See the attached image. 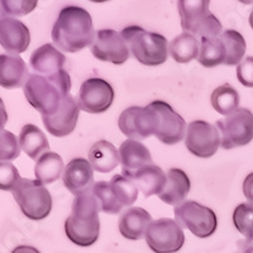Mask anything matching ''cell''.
Instances as JSON below:
<instances>
[{"mask_svg":"<svg viewBox=\"0 0 253 253\" xmlns=\"http://www.w3.org/2000/svg\"><path fill=\"white\" fill-rule=\"evenodd\" d=\"M91 53L95 58L113 65H123L130 56L124 38L113 29H100L96 32L91 44Z\"/></svg>","mask_w":253,"mask_h":253,"instance_id":"obj_14","label":"cell"},{"mask_svg":"<svg viewBox=\"0 0 253 253\" xmlns=\"http://www.w3.org/2000/svg\"><path fill=\"white\" fill-rule=\"evenodd\" d=\"M37 4V0H1V5L6 15L12 17L29 14L33 9H36Z\"/></svg>","mask_w":253,"mask_h":253,"instance_id":"obj_36","label":"cell"},{"mask_svg":"<svg viewBox=\"0 0 253 253\" xmlns=\"http://www.w3.org/2000/svg\"><path fill=\"white\" fill-rule=\"evenodd\" d=\"M92 193L98 200L100 211L107 214H118L122 211V208L115 202L109 189V182L98 181L92 185Z\"/></svg>","mask_w":253,"mask_h":253,"instance_id":"obj_33","label":"cell"},{"mask_svg":"<svg viewBox=\"0 0 253 253\" xmlns=\"http://www.w3.org/2000/svg\"><path fill=\"white\" fill-rule=\"evenodd\" d=\"M200 42L196 37L186 32L173 38L169 44V53L177 63H187L198 58Z\"/></svg>","mask_w":253,"mask_h":253,"instance_id":"obj_27","label":"cell"},{"mask_svg":"<svg viewBox=\"0 0 253 253\" xmlns=\"http://www.w3.org/2000/svg\"><path fill=\"white\" fill-rule=\"evenodd\" d=\"M129 180H132L137 185V187L141 190L146 198H150V196L158 195L161 193L166 184L167 176L161 167L152 164L137 171Z\"/></svg>","mask_w":253,"mask_h":253,"instance_id":"obj_23","label":"cell"},{"mask_svg":"<svg viewBox=\"0 0 253 253\" xmlns=\"http://www.w3.org/2000/svg\"><path fill=\"white\" fill-rule=\"evenodd\" d=\"M233 223L239 233L246 239L253 238V205L248 203L239 204L234 209Z\"/></svg>","mask_w":253,"mask_h":253,"instance_id":"obj_32","label":"cell"},{"mask_svg":"<svg viewBox=\"0 0 253 253\" xmlns=\"http://www.w3.org/2000/svg\"><path fill=\"white\" fill-rule=\"evenodd\" d=\"M31 43V33L23 22L12 17L0 22V44L12 55H19L27 51Z\"/></svg>","mask_w":253,"mask_h":253,"instance_id":"obj_16","label":"cell"},{"mask_svg":"<svg viewBox=\"0 0 253 253\" xmlns=\"http://www.w3.org/2000/svg\"><path fill=\"white\" fill-rule=\"evenodd\" d=\"M221 144L218 128L205 121H194L187 126L185 134V146L194 156L210 158Z\"/></svg>","mask_w":253,"mask_h":253,"instance_id":"obj_11","label":"cell"},{"mask_svg":"<svg viewBox=\"0 0 253 253\" xmlns=\"http://www.w3.org/2000/svg\"><path fill=\"white\" fill-rule=\"evenodd\" d=\"M239 253H253V238L245 239L238 243Z\"/></svg>","mask_w":253,"mask_h":253,"instance_id":"obj_39","label":"cell"},{"mask_svg":"<svg viewBox=\"0 0 253 253\" xmlns=\"http://www.w3.org/2000/svg\"><path fill=\"white\" fill-rule=\"evenodd\" d=\"M63 160L58 153L46 152L41 156L36 162L35 175L36 180L42 185H48L55 182L62 176Z\"/></svg>","mask_w":253,"mask_h":253,"instance_id":"obj_26","label":"cell"},{"mask_svg":"<svg viewBox=\"0 0 253 253\" xmlns=\"http://www.w3.org/2000/svg\"><path fill=\"white\" fill-rule=\"evenodd\" d=\"M100 207L92 193V186L76 194L72 203V213L65 221V232L72 243L90 247L98 241L100 233Z\"/></svg>","mask_w":253,"mask_h":253,"instance_id":"obj_2","label":"cell"},{"mask_svg":"<svg viewBox=\"0 0 253 253\" xmlns=\"http://www.w3.org/2000/svg\"><path fill=\"white\" fill-rule=\"evenodd\" d=\"M155 110L157 117V128H156V137L158 141L167 146L178 143L185 138L186 134V122L181 115L172 109L170 104L166 101L156 100L150 104Z\"/></svg>","mask_w":253,"mask_h":253,"instance_id":"obj_12","label":"cell"},{"mask_svg":"<svg viewBox=\"0 0 253 253\" xmlns=\"http://www.w3.org/2000/svg\"><path fill=\"white\" fill-rule=\"evenodd\" d=\"M209 0H180L177 8L184 32L196 38L219 37L223 33L220 20L209 10Z\"/></svg>","mask_w":253,"mask_h":253,"instance_id":"obj_5","label":"cell"},{"mask_svg":"<svg viewBox=\"0 0 253 253\" xmlns=\"http://www.w3.org/2000/svg\"><path fill=\"white\" fill-rule=\"evenodd\" d=\"M12 193L18 207L27 218L32 220H42L51 213V194L37 180L20 178Z\"/></svg>","mask_w":253,"mask_h":253,"instance_id":"obj_6","label":"cell"},{"mask_svg":"<svg viewBox=\"0 0 253 253\" xmlns=\"http://www.w3.org/2000/svg\"><path fill=\"white\" fill-rule=\"evenodd\" d=\"M175 220L181 228H186L198 238H208L215 233L218 218L210 208L189 200L175 208Z\"/></svg>","mask_w":253,"mask_h":253,"instance_id":"obj_7","label":"cell"},{"mask_svg":"<svg viewBox=\"0 0 253 253\" xmlns=\"http://www.w3.org/2000/svg\"><path fill=\"white\" fill-rule=\"evenodd\" d=\"M12 253H41L40 251L36 247H32V246H18L14 250L12 251Z\"/></svg>","mask_w":253,"mask_h":253,"instance_id":"obj_41","label":"cell"},{"mask_svg":"<svg viewBox=\"0 0 253 253\" xmlns=\"http://www.w3.org/2000/svg\"><path fill=\"white\" fill-rule=\"evenodd\" d=\"M211 105L220 115H229L239 109V94L229 84L216 87L211 94Z\"/></svg>","mask_w":253,"mask_h":253,"instance_id":"obj_30","label":"cell"},{"mask_svg":"<svg viewBox=\"0 0 253 253\" xmlns=\"http://www.w3.org/2000/svg\"><path fill=\"white\" fill-rule=\"evenodd\" d=\"M250 24H251V27H252V29H253V10L251 12V15H250Z\"/></svg>","mask_w":253,"mask_h":253,"instance_id":"obj_43","label":"cell"},{"mask_svg":"<svg viewBox=\"0 0 253 253\" xmlns=\"http://www.w3.org/2000/svg\"><path fill=\"white\" fill-rule=\"evenodd\" d=\"M6 122H8V113H6L4 101L1 100V98H0V132L4 130L3 128L6 124Z\"/></svg>","mask_w":253,"mask_h":253,"instance_id":"obj_40","label":"cell"},{"mask_svg":"<svg viewBox=\"0 0 253 253\" xmlns=\"http://www.w3.org/2000/svg\"><path fill=\"white\" fill-rule=\"evenodd\" d=\"M62 180L66 189L76 195L94 185V169L86 158H74L65 167Z\"/></svg>","mask_w":253,"mask_h":253,"instance_id":"obj_18","label":"cell"},{"mask_svg":"<svg viewBox=\"0 0 253 253\" xmlns=\"http://www.w3.org/2000/svg\"><path fill=\"white\" fill-rule=\"evenodd\" d=\"M225 58H227V51L220 37L200 40V51L198 56L200 65L204 67H215L221 63L224 65Z\"/></svg>","mask_w":253,"mask_h":253,"instance_id":"obj_28","label":"cell"},{"mask_svg":"<svg viewBox=\"0 0 253 253\" xmlns=\"http://www.w3.org/2000/svg\"><path fill=\"white\" fill-rule=\"evenodd\" d=\"M237 79L246 87H253V56L245 58L237 67Z\"/></svg>","mask_w":253,"mask_h":253,"instance_id":"obj_37","label":"cell"},{"mask_svg":"<svg viewBox=\"0 0 253 253\" xmlns=\"http://www.w3.org/2000/svg\"><path fill=\"white\" fill-rule=\"evenodd\" d=\"M109 189L115 202L123 209L124 207H132L138 198V187L132 180L123 175L113 176L109 181Z\"/></svg>","mask_w":253,"mask_h":253,"instance_id":"obj_29","label":"cell"},{"mask_svg":"<svg viewBox=\"0 0 253 253\" xmlns=\"http://www.w3.org/2000/svg\"><path fill=\"white\" fill-rule=\"evenodd\" d=\"M32 69L42 76L56 75L62 71L66 63V57L55 46L46 43L36 49L29 60Z\"/></svg>","mask_w":253,"mask_h":253,"instance_id":"obj_21","label":"cell"},{"mask_svg":"<svg viewBox=\"0 0 253 253\" xmlns=\"http://www.w3.org/2000/svg\"><path fill=\"white\" fill-rule=\"evenodd\" d=\"M129 52L135 60L146 66H158L169 57V42L160 33L148 32L138 26L126 27L121 32Z\"/></svg>","mask_w":253,"mask_h":253,"instance_id":"obj_4","label":"cell"},{"mask_svg":"<svg viewBox=\"0 0 253 253\" xmlns=\"http://www.w3.org/2000/svg\"><path fill=\"white\" fill-rule=\"evenodd\" d=\"M152 223L151 214L143 208L133 207L126 209L119 218V232L122 236L130 241L144 238L146 232Z\"/></svg>","mask_w":253,"mask_h":253,"instance_id":"obj_20","label":"cell"},{"mask_svg":"<svg viewBox=\"0 0 253 253\" xmlns=\"http://www.w3.org/2000/svg\"><path fill=\"white\" fill-rule=\"evenodd\" d=\"M114 89L107 80L99 78L87 79L79 91L80 109L90 114L107 112L114 101Z\"/></svg>","mask_w":253,"mask_h":253,"instance_id":"obj_13","label":"cell"},{"mask_svg":"<svg viewBox=\"0 0 253 253\" xmlns=\"http://www.w3.org/2000/svg\"><path fill=\"white\" fill-rule=\"evenodd\" d=\"M19 171L10 162H0V190L13 191L20 181Z\"/></svg>","mask_w":253,"mask_h":253,"instance_id":"obj_35","label":"cell"},{"mask_svg":"<svg viewBox=\"0 0 253 253\" xmlns=\"http://www.w3.org/2000/svg\"><path fill=\"white\" fill-rule=\"evenodd\" d=\"M20 155L19 141L9 130L0 132V162H8L15 160Z\"/></svg>","mask_w":253,"mask_h":253,"instance_id":"obj_34","label":"cell"},{"mask_svg":"<svg viewBox=\"0 0 253 253\" xmlns=\"http://www.w3.org/2000/svg\"><path fill=\"white\" fill-rule=\"evenodd\" d=\"M70 90L71 79L66 70L51 76L31 75L23 87L27 101L42 115L56 113L63 99L70 95Z\"/></svg>","mask_w":253,"mask_h":253,"instance_id":"obj_3","label":"cell"},{"mask_svg":"<svg viewBox=\"0 0 253 253\" xmlns=\"http://www.w3.org/2000/svg\"><path fill=\"white\" fill-rule=\"evenodd\" d=\"M243 193L247 198L248 204L253 205V172L246 176L245 181H243Z\"/></svg>","mask_w":253,"mask_h":253,"instance_id":"obj_38","label":"cell"},{"mask_svg":"<svg viewBox=\"0 0 253 253\" xmlns=\"http://www.w3.org/2000/svg\"><path fill=\"white\" fill-rule=\"evenodd\" d=\"M215 126L220 133V146L224 150L246 146L253 139V113L247 108H239L216 122Z\"/></svg>","mask_w":253,"mask_h":253,"instance_id":"obj_8","label":"cell"},{"mask_svg":"<svg viewBox=\"0 0 253 253\" xmlns=\"http://www.w3.org/2000/svg\"><path fill=\"white\" fill-rule=\"evenodd\" d=\"M29 71L26 62L18 55H0V86L19 89L27 84Z\"/></svg>","mask_w":253,"mask_h":253,"instance_id":"obj_19","label":"cell"},{"mask_svg":"<svg viewBox=\"0 0 253 253\" xmlns=\"http://www.w3.org/2000/svg\"><path fill=\"white\" fill-rule=\"evenodd\" d=\"M219 37L227 51V58H225L224 65L227 66L239 65L246 53V48H247L243 36L234 29H227Z\"/></svg>","mask_w":253,"mask_h":253,"instance_id":"obj_31","label":"cell"},{"mask_svg":"<svg viewBox=\"0 0 253 253\" xmlns=\"http://www.w3.org/2000/svg\"><path fill=\"white\" fill-rule=\"evenodd\" d=\"M167 180L158 198L169 205L178 207L181 205L190 193L191 184L186 173L180 169H170L167 171Z\"/></svg>","mask_w":253,"mask_h":253,"instance_id":"obj_22","label":"cell"},{"mask_svg":"<svg viewBox=\"0 0 253 253\" xmlns=\"http://www.w3.org/2000/svg\"><path fill=\"white\" fill-rule=\"evenodd\" d=\"M80 114V105L72 95L63 99L58 109L52 115H42L46 129L55 137H66L76 128Z\"/></svg>","mask_w":253,"mask_h":253,"instance_id":"obj_15","label":"cell"},{"mask_svg":"<svg viewBox=\"0 0 253 253\" xmlns=\"http://www.w3.org/2000/svg\"><path fill=\"white\" fill-rule=\"evenodd\" d=\"M89 162L95 171L107 173L117 169L121 162L119 151L110 142L101 139L92 144L89 151Z\"/></svg>","mask_w":253,"mask_h":253,"instance_id":"obj_24","label":"cell"},{"mask_svg":"<svg viewBox=\"0 0 253 253\" xmlns=\"http://www.w3.org/2000/svg\"><path fill=\"white\" fill-rule=\"evenodd\" d=\"M19 146L32 160L40 158L43 153L48 152L49 143L46 135L38 126L26 124L19 134Z\"/></svg>","mask_w":253,"mask_h":253,"instance_id":"obj_25","label":"cell"},{"mask_svg":"<svg viewBox=\"0 0 253 253\" xmlns=\"http://www.w3.org/2000/svg\"><path fill=\"white\" fill-rule=\"evenodd\" d=\"M122 172L126 178H130L137 171L144 166L152 165V156L150 150L139 141L126 139L119 148Z\"/></svg>","mask_w":253,"mask_h":253,"instance_id":"obj_17","label":"cell"},{"mask_svg":"<svg viewBox=\"0 0 253 253\" xmlns=\"http://www.w3.org/2000/svg\"><path fill=\"white\" fill-rule=\"evenodd\" d=\"M119 129L133 141H142L156 134L157 117L151 105L129 107L122 112L118 119Z\"/></svg>","mask_w":253,"mask_h":253,"instance_id":"obj_10","label":"cell"},{"mask_svg":"<svg viewBox=\"0 0 253 253\" xmlns=\"http://www.w3.org/2000/svg\"><path fill=\"white\" fill-rule=\"evenodd\" d=\"M91 15L86 9L69 5L58 14L52 28V41L56 47L69 53H75L85 47H91L95 40Z\"/></svg>","mask_w":253,"mask_h":253,"instance_id":"obj_1","label":"cell"},{"mask_svg":"<svg viewBox=\"0 0 253 253\" xmlns=\"http://www.w3.org/2000/svg\"><path fill=\"white\" fill-rule=\"evenodd\" d=\"M144 239L155 253H175L184 246L185 234L176 220L161 218L151 223Z\"/></svg>","mask_w":253,"mask_h":253,"instance_id":"obj_9","label":"cell"},{"mask_svg":"<svg viewBox=\"0 0 253 253\" xmlns=\"http://www.w3.org/2000/svg\"><path fill=\"white\" fill-rule=\"evenodd\" d=\"M4 18H6V13L5 10H4L3 5H1V0H0V22H1Z\"/></svg>","mask_w":253,"mask_h":253,"instance_id":"obj_42","label":"cell"}]
</instances>
